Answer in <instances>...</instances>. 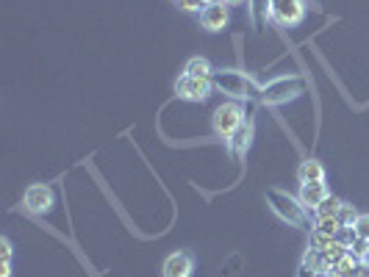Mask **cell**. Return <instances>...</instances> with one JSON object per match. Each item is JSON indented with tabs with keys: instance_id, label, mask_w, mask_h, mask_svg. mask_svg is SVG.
<instances>
[{
	"instance_id": "6da1fadb",
	"label": "cell",
	"mask_w": 369,
	"mask_h": 277,
	"mask_svg": "<svg viewBox=\"0 0 369 277\" xmlns=\"http://www.w3.org/2000/svg\"><path fill=\"white\" fill-rule=\"evenodd\" d=\"M267 203H269V208H272V214L278 216V219H283L286 225H292V227H302V230H314V225H311V214H308V208L300 203V197H292V194H286V191L269 188Z\"/></svg>"
},
{
	"instance_id": "7a4b0ae2",
	"label": "cell",
	"mask_w": 369,
	"mask_h": 277,
	"mask_svg": "<svg viewBox=\"0 0 369 277\" xmlns=\"http://www.w3.org/2000/svg\"><path fill=\"white\" fill-rule=\"evenodd\" d=\"M214 89H220L222 94H231L236 100H250V97H261V86H256L253 78H247L239 69H214L211 75Z\"/></svg>"
},
{
	"instance_id": "3957f363",
	"label": "cell",
	"mask_w": 369,
	"mask_h": 277,
	"mask_svg": "<svg viewBox=\"0 0 369 277\" xmlns=\"http://www.w3.org/2000/svg\"><path fill=\"white\" fill-rule=\"evenodd\" d=\"M308 89V81L302 75H283V78H275L269 81L267 86H261V103L264 106H280V103H289L295 97L305 94Z\"/></svg>"
},
{
	"instance_id": "277c9868",
	"label": "cell",
	"mask_w": 369,
	"mask_h": 277,
	"mask_svg": "<svg viewBox=\"0 0 369 277\" xmlns=\"http://www.w3.org/2000/svg\"><path fill=\"white\" fill-rule=\"evenodd\" d=\"M269 17L283 28L300 26L302 17H305V3L302 0H272L269 3Z\"/></svg>"
},
{
	"instance_id": "5b68a950",
	"label": "cell",
	"mask_w": 369,
	"mask_h": 277,
	"mask_svg": "<svg viewBox=\"0 0 369 277\" xmlns=\"http://www.w3.org/2000/svg\"><path fill=\"white\" fill-rule=\"evenodd\" d=\"M242 123H244V111H242L239 103H222V106L214 111V130H217V136H222V139H231L234 130Z\"/></svg>"
},
{
	"instance_id": "8992f818",
	"label": "cell",
	"mask_w": 369,
	"mask_h": 277,
	"mask_svg": "<svg viewBox=\"0 0 369 277\" xmlns=\"http://www.w3.org/2000/svg\"><path fill=\"white\" fill-rule=\"evenodd\" d=\"M211 89H214L211 78H195V75H181L178 84H175L178 97H183V100H195V103L205 100V97L211 94Z\"/></svg>"
},
{
	"instance_id": "52a82bcc",
	"label": "cell",
	"mask_w": 369,
	"mask_h": 277,
	"mask_svg": "<svg viewBox=\"0 0 369 277\" xmlns=\"http://www.w3.org/2000/svg\"><path fill=\"white\" fill-rule=\"evenodd\" d=\"M228 17H231V6L222 3V0L208 3V6L200 11L203 28H208V31H222V28L228 26Z\"/></svg>"
},
{
	"instance_id": "ba28073f",
	"label": "cell",
	"mask_w": 369,
	"mask_h": 277,
	"mask_svg": "<svg viewBox=\"0 0 369 277\" xmlns=\"http://www.w3.org/2000/svg\"><path fill=\"white\" fill-rule=\"evenodd\" d=\"M164 277H192L195 272V258L189 252H172L164 266H161Z\"/></svg>"
},
{
	"instance_id": "9c48e42d",
	"label": "cell",
	"mask_w": 369,
	"mask_h": 277,
	"mask_svg": "<svg viewBox=\"0 0 369 277\" xmlns=\"http://www.w3.org/2000/svg\"><path fill=\"white\" fill-rule=\"evenodd\" d=\"M25 208L31 214H47L53 208V191L47 186H31L25 191Z\"/></svg>"
},
{
	"instance_id": "30bf717a",
	"label": "cell",
	"mask_w": 369,
	"mask_h": 277,
	"mask_svg": "<svg viewBox=\"0 0 369 277\" xmlns=\"http://www.w3.org/2000/svg\"><path fill=\"white\" fill-rule=\"evenodd\" d=\"M250 139H253V125H250V120H244V123H242L234 130V136L228 139V145H231V153H234V155H244V153H247V147H250Z\"/></svg>"
},
{
	"instance_id": "8fae6325",
	"label": "cell",
	"mask_w": 369,
	"mask_h": 277,
	"mask_svg": "<svg viewBox=\"0 0 369 277\" xmlns=\"http://www.w3.org/2000/svg\"><path fill=\"white\" fill-rule=\"evenodd\" d=\"M328 197V188H325V181L322 183H302L300 188V203L308 208V211H314L322 200Z\"/></svg>"
},
{
	"instance_id": "7c38bea8",
	"label": "cell",
	"mask_w": 369,
	"mask_h": 277,
	"mask_svg": "<svg viewBox=\"0 0 369 277\" xmlns=\"http://www.w3.org/2000/svg\"><path fill=\"white\" fill-rule=\"evenodd\" d=\"M297 178H300V183H322L325 181V166L317 158H308V161L300 164Z\"/></svg>"
},
{
	"instance_id": "4fadbf2b",
	"label": "cell",
	"mask_w": 369,
	"mask_h": 277,
	"mask_svg": "<svg viewBox=\"0 0 369 277\" xmlns=\"http://www.w3.org/2000/svg\"><path fill=\"white\" fill-rule=\"evenodd\" d=\"M250 3V20H253V28L256 31H264L269 17V3L272 0H247Z\"/></svg>"
},
{
	"instance_id": "5bb4252c",
	"label": "cell",
	"mask_w": 369,
	"mask_h": 277,
	"mask_svg": "<svg viewBox=\"0 0 369 277\" xmlns=\"http://www.w3.org/2000/svg\"><path fill=\"white\" fill-rule=\"evenodd\" d=\"M302 266H308L311 272H319V275H328V264H325V258H322V249H305V255H302Z\"/></svg>"
},
{
	"instance_id": "9a60e30c",
	"label": "cell",
	"mask_w": 369,
	"mask_h": 277,
	"mask_svg": "<svg viewBox=\"0 0 369 277\" xmlns=\"http://www.w3.org/2000/svg\"><path fill=\"white\" fill-rule=\"evenodd\" d=\"M183 75H195V78H211V75H214V69H211L208 59L195 56V59H189V62H186V67H183Z\"/></svg>"
},
{
	"instance_id": "2e32d148",
	"label": "cell",
	"mask_w": 369,
	"mask_h": 277,
	"mask_svg": "<svg viewBox=\"0 0 369 277\" xmlns=\"http://www.w3.org/2000/svg\"><path fill=\"white\" fill-rule=\"evenodd\" d=\"M350 252H347V247L341 244V242H334V244L328 247V249H322V258H325V264H328V269L336 266L339 261H344Z\"/></svg>"
},
{
	"instance_id": "e0dca14e",
	"label": "cell",
	"mask_w": 369,
	"mask_h": 277,
	"mask_svg": "<svg viewBox=\"0 0 369 277\" xmlns=\"http://www.w3.org/2000/svg\"><path fill=\"white\" fill-rule=\"evenodd\" d=\"M341 205H344V203H341L339 197H334V194H328V197H325V200H322V203H319V205L314 208V214H317V219H319V216H336V214H339V208H341Z\"/></svg>"
},
{
	"instance_id": "ac0fdd59",
	"label": "cell",
	"mask_w": 369,
	"mask_h": 277,
	"mask_svg": "<svg viewBox=\"0 0 369 277\" xmlns=\"http://www.w3.org/2000/svg\"><path fill=\"white\" fill-rule=\"evenodd\" d=\"M356 266H358V261H353V258L347 255L344 261H339L336 266L328 269V277H356Z\"/></svg>"
},
{
	"instance_id": "d6986e66",
	"label": "cell",
	"mask_w": 369,
	"mask_h": 277,
	"mask_svg": "<svg viewBox=\"0 0 369 277\" xmlns=\"http://www.w3.org/2000/svg\"><path fill=\"white\" fill-rule=\"evenodd\" d=\"M314 230H319V233H325V236H339V230H341V225H339V219L336 216H319L317 222H314Z\"/></svg>"
},
{
	"instance_id": "ffe728a7",
	"label": "cell",
	"mask_w": 369,
	"mask_h": 277,
	"mask_svg": "<svg viewBox=\"0 0 369 277\" xmlns=\"http://www.w3.org/2000/svg\"><path fill=\"white\" fill-rule=\"evenodd\" d=\"M336 219H339V225H341V227H353V225L358 222V214H356V205H347V203H344V205L339 208V214H336Z\"/></svg>"
},
{
	"instance_id": "44dd1931",
	"label": "cell",
	"mask_w": 369,
	"mask_h": 277,
	"mask_svg": "<svg viewBox=\"0 0 369 277\" xmlns=\"http://www.w3.org/2000/svg\"><path fill=\"white\" fill-rule=\"evenodd\" d=\"M347 252H350V258H353V261H367V258H369L367 239H356L353 244L347 247Z\"/></svg>"
},
{
	"instance_id": "7402d4cb",
	"label": "cell",
	"mask_w": 369,
	"mask_h": 277,
	"mask_svg": "<svg viewBox=\"0 0 369 277\" xmlns=\"http://www.w3.org/2000/svg\"><path fill=\"white\" fill-rule=\"evenodd\" d=\"M334 242H336L334 236H325V233H319V230H311V242H308V247H311V249H328Z\"/></svg>"
},
{
	"instance_id": "603a6c76",
	"label": "cell",
	"mask_w": 369,
	"mask_h": 277,
	"mask_svg": "<svg viewBox=\"0 0 369 277\" xmlns=\"http://www.w3.org/2000/svg\"><path fill=\"white\" fill-rule=\"evenodd\" d=\"M356 239H358V236H356V227H341L339 236H336V242H341L344 247H350Z\"/></svg>"
},
{
	"instance_id": "cb8c5ba5",
	"label": "cell",
	"mask_w": 369,
	"mask_h": 277,
	"mask_svg": "<svg viewBox=\"0 0 369 277\" xmlns=\"http://www.w3.org/2000/svg\"><path fill=\"white\" fill-rule=\"evenodd\" d=\"M175 6L183 9V11H203V9H205L203 0H175Z\"/></svg>"
},
{
	"instance_id": "d4e9b609",
	"label": "cell",
	"mask_w": 369,
	"mask_h": 277,
	"mask_svg": "<svg viewBox=\"0 0 369 277\" xmlns=\"http://www.w3.org/2000/svg\"><path fill=\"white\" fill-rule=\"evenodd\" d=\"M358 239H369V216H358V222L353 225Z\"/></svg>"
},
{
	"instance_id": "484cf974",
	"label": "cell",
	"mask_w": 369,
	"mask_h": 277,
	"mask_svg": "<svg viewBox=\"0 0 369 277\" xmlns=\"http://www.w3.org/2000/svg\"><path fill=\"white\" fill-rule=\"evenodd\" d=\"M356 277H369V258L367 261H358V266H356Z\"/></svg>"
},
{
	"instance_id": "4316f807",
	"label": "cell",
	"mask_w": 369,
	"mask_h": 277,
	"mask_svg": "<svg viewBox=\"0 0 369 277\" xmlns=\"http://www.w3.org/2000/svg\"><path fill=\"white\" fill-rule=\"evenodd\" d=\"M297 277H325V275H319V272H311L308 266H302V264H300V272H297Z\"/></svg>"
},
{
	"instance_id": "83f0119b",
	"label": "cell",
	"mask_w": 369,
	"mask_h": 277,
	"mask_svg": "<svg viewBox=\"0 0 369 277\" xmlns=\"http://www.w3.org/2000/svg\"><path fill=\"white\" fill-rule=\"evenodd\" d=\"M11 275V264H3V269H0V277H8Z\"/></svg>"
},
{
	"instance_id": "f1b7e54d",
	"label": "cell",
	"mask_w": 369,
	"mask_h": 277,
	"mask_svg": "<svg viewBox=\"0 0 369 277\" xmlns=\"http://www.w3.org/2000/svg\"><path fill=\"white\" fill-rule=\"evenodd\" d=\"M222 3H228V6H239V3H244V0H222Z\"/></svg>"
},
{
	"instance_id": "f546056e",
	"label": "cell",
	"mask_w": 369,
	"mask_h": 277,
	"mask_svg": "<svg viewBox=\"0 0 369 277\" xmlns=\"http://www.w3.org/2000/svg\"><path fill=\"white\" fill-rule=\"evenodd\" d=\"M203 3H205V6H208V3H217V0H203Z\"/></svg>"
},
{
	"instance_id": "4dcf8cb0",
	"label": "cell",
	"mask_w": 369,
	"mask_h": 277,
	"mask_svg": "<svg viewBox=\"0 0 369 277\" xmlns=\"http://www.w3.org/2000/svg\"><path fill=\"white\" fill-rule=\"evenodd\" d=\"M367 249H369V239H367Z\"/></svg>"
}]
</instances>
